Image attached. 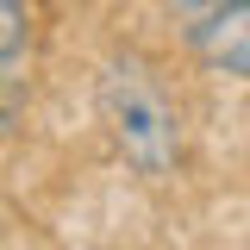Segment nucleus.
I'll use <instances>...</instances> for the list:
<instances>
[{"label":"nucleus","mask_w":250,"mask_h":250,"mask_svg":"<svg viewBox=\"0 0 250 250\" xmlns=\"http://www.w3.org/2000/svg\"><path fill=\"white\" fill-rule=\"evenodd\" d=\"M94 106H100V125H106V138H113V150L125 156L131 175H144V182L175 175V163H182V113L138 57L100 62Z\"/></svg>","instance_id":"nucleus-1"},{"label":"nucleus","mask_w":250,"mask_h":250,"mask_svg":"<svg viewBox=\"0 0 250 250\" xmlns=\"http://www.w3.org/2000/svg\"><path fill=\"white\" fill-rule=\"evenodd\" d=\"M188 50L213 75L250 82V6H225V13H207L200 25H188Z\"/></svg>","instance_id":"nucleus-2"},{"label":"nucleus","mask_w":250,"mask_h":250,"mask_svg":"<svg viewBox=\"0 0 250 250\" xmlns=\"http://www.w3.org/2000/svg\"><path fill=\"white\" fill-rule=\"evenodd\" d=\"M25 50H31V13H25V0H0V69H13Z\"/></svg>","instance_id":"nucleus-3"},{"label":"nucleus","mask_w":250,"mask_h":250,"mask_svg":"<svg viewBox=\"0 0 250 250\" xmlns=\"http://www.w3.org/2000/svg\"><path fill=\"white\" fill-rule=\"evenodd\" d=\"M163 6H169V13L182 19V31H188V25H200L207 13H225V6H250V0H163Z\"/></svg>","instance_id":"nucleus-4"}]
</instances>
